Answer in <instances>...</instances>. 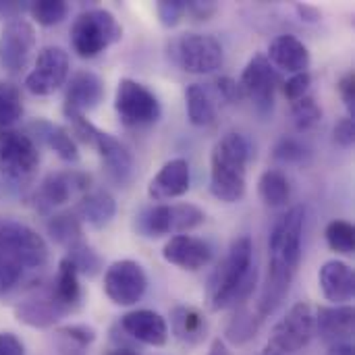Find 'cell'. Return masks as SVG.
<instances>
[{
  "instance_id": "cell-1",
  "label": "cell",
  "mask_w": 355,
  "mask_h": 355,
  "mask_svg": "<svg viewBox=\"0 0 355 355\" xmlns=\"http://www.w3.org/2000/svg\"><path fill=\"white\" fill-rule=\"evenodd\" d=\"M48 260V245L33 229L8 223L0 227V293L10 291L27 270H40Z\"/></svg>"
},
{
  "instance_id": "cell-2",
  "label": "cell",
  "mask_w": 355,
  "mask_h": 355,
  "mask_svg": "<svg viewBox=\"0 0 355 355\" xmlns=\"http://www.w3.org/2000/svg\"><path fill=\"white\" fill-rule=\"evenodd\" d=\"M258 281V270L254 266V243L248 235L237 237L216 275L212 277V308L225 310L245 302Z\"/></svg>"
},
{
  "instance_id": "cell-3",
  "label": "cell",
  "mask_w": 355,
  "mask_h": 355,
  "mask_svg": "<svg viewBox=\"0 0 355 355\" xmlns=\"http://www.w3.org/2000/svg\"><path fill=\"white\" fill-rule=\"evenodd\" d=\"M250 144L241 133L223 135L210 154V191L225 204H235L245 196Z\"/></svg>"
},
{
  "instance_id": "cell-4",
  "label": "cell",
  "mask_w": 355,
  "mask_h": 355,
  "mask_svg": "<svg viewBox=\"0 0 355 355\" xmlns=\"http://www.w3.org/2000/svg\"><path fill=\"white\" fill-rule=\"evenodd\" d=\"M123 27L106 8H89L81 12L71 27L73 50L81 58H94L112 44L121 42Z\"/></svg>"
},
{
  "instance_id": "cell-5",
  "label": "cell",
  "mask_w": 355,
  "mask_h": 355,
  "mask_svg": "<svg viewBox=\"0 0 355 355\" xmlns=\"http://www.w3.org/2000/svg\"><path fill=\"white\" fill-rule=\"evenodd\" d=\"M206 220V214L196 204H160L144 208L135 216V231L148 239L164 235H187Z\"/></svg>"
},
{
  "instance_id": "cell-6",
  "label": "cell",
  "mask_w": 355,
  "mask_h": 355,
  "mask_svg": "<svg viewBox=\"0 0 355 355\" xmlns=\"http://www.w3.org/2000/svg\"><path fill=\"white\" fill-rule=\"evenodd\" d=\"M71 127H73V133L83 144L98 150V154L102 158V164H104L108 177L114 183L125 185L131 179V175H133V156L116 137H112L110 133L98 129L85 116L71 119Z\"/></svg>"
},
{
  "instance_id": "cell-7",
  "label": "cell",
  "mask_w": 355,
  "mask_h": 355,
  "mask_svg": "<svg viewBox=\"0 0 355 355\" xmlns=\"http://www.w3.org/2000/svg\"><path fill=\"white\" fill-rule=\"evenodd\" d=\"M316 333L314 310L310 304H295L287 316L272 329L262 355H291L304 349Z\"/></svg>"
},
{
  "instance_id": "cell-8",
  "label": "cell",
  "mask_w": 355,
  "mask_h": 355,
  "mask_svg": "<svg viewBox=\"0 0 355 355\" xmlns=\"http://www.w3.org/2000/svg\"><path fill=\"white\" fill-rule=\"evenodd\" d=\"M114 110L125 127H148L154 125L162 114L156 94L129 77L121 79L116 85Z\"/></svg>"
},
{
  "instance_id": "cell-9",
  "label": "cell",
  "mask_w": 355,
  "mask_h": 355,
  "mask_svg": "<svg viewBox=\"0 0 355 355\" xmlns=\"http://www.w3.org/2000/svg\"><path fill=\"white\" fill-rule=\"evenodd\" d=\"M306 223V210L304 206L289 208L272 227L270 239H268V252L272 264H281L285 268H291L297 272L300 260H302V233Z\"/></svg>"
},
{
  "instance_id": "cell-10",
  "label": "cell",
  "mask_w": 355,
  "mask_h": 355,
  "mask_svg": "<svg viewBox=\"0 0 355 355\" xmlns=\"http://www.w3.org/2000/svg\"><path fill=\"white\" fill-rule=\"evenodd\" d=\"M175 56L179 67L191 75H210L223 67V44L208 33H183L177 40Z\"/></svg>"
},
{
  "instance_id": "cell-11",
  "label": "cell",
  "mask_w": 355,
  "mask_h": 355,
  "mask_svg": "<svg viewBox=\"0 0 355 355\" xmlns=\"http://www.w3.org/2000/svg\"><path fill=\"white\" fill-rule=\"evenodd\" d=\"M40 164V150L35 141L15 129L0 131V173L8 179H29Z\"/></svg>"
},
{
  "instance_id": "cell-12",
  "label": "cell",
  "mask_w": 355,
  "mask_h": 355,
  "mask_svg": "<svg viewBox=\"0 0 355 355\" xmlns=\"http://www.w3.org/2000/svg\"><path fill=\"white\" fill-rule=\"evenodd\" d=\"M148 289V277L139 262L119 260L104 272V293L116 306L137 304Z\"/></svg>"
},
{
  "instance_id": "cell-13",
  "label": "cell",
  "mask_w": 355,
  "mask_h": 355,
  "mask_svg": "<svg viewBox=\"0 0 355 355\" xmlns=\"http://www.w3.org/2000/svg\"><path fill=\"white\" fill-rule=\"evenodd\" d=\"M69 77V54L60 46H46L35 58L33 71L25 77V87L33 96L54 94Z\"/></svg>"
},
{
  "instance_id": "cell-14",
  "label": "cell",
  "mask_w": 355,
  "mask_h": 355,
  "mask_svg": "<svg viewBox=\"0 0 355 355\" xmlns=\"http://www.w3.org/2000/svg\"><path fill=\"white\" fill-rule=\"evenodd\" d=\"M237 83L243 92V98H250L262 114H268L272 110L279 77L275 73V67L268 62L264 54H256L245 64L241 79Z\"/></svg>"
},
{
  "instance_id": "cell-15",
  "label": "cell",
  "mask_w": 355,
  "mask_h": 355,
  "mask_svg": "<svg viewBox=\"0 0 355 355\" xmlns=\"http://www.w3.org/2000/svg\"><path fill=\"white\" fill-rule=\"evenodd\" d=\"M33 48H35V29L29 21L15 19L4 25L0 33V58L10 73L25 69Z\"/></svg>"
},
{
  "instance_id": "cell-16",
  "label": "cell",
  "mask_w": 355,
  "mask_h": 355,
  "mask_svg": "<svg viewBox=\"0 0 355 355\" xmlns=\"http://www.w3.org/2000/svg\"><path fill=\"white\" fill-rule=\"evenodd\" d=\"M102 98H104L102 79L92 71H77L67 85L62 112L69 121L77 116H85V112L94 110L102 102Z\"/></svg>"
},
{
  "instance_id": "cell-17",
  "label": "cell",
  "mask_w": 355,
  "mask_h": 355,
  "mask_svg": "<svg viewBox=\"0 0 355 355\" xmlns=\"http://www.w3.org/2000/svg\"><path fill=\"white\" fill-rule=\"evenodd\" d=\"M89 175L85 173H77V171H64V173H52L48 175L37 191V200L48 206H62L67 202H71L77 196L87 193L89 189Z\"/></svg>"
},
{
  "instance_id": "cell-18",
  "label": "cell",
  "mask_w": 355,
  "mask_h": 355,
  "mask_svg": "<svg viewBox=\"0 0 355 355\" xmlns=\"http://www.w3.org/2000/svg\"><path fill=\"white\" fill-rule=\"evenodd\" d=\"M162 258L179 266L181 270H202L208 266L212 260V250L204 239H198L193 235H173L164 248H162Z\"/></svg>"
},
{
  "instance_id": "cell-19",
  "label": "cell",
  "mask_w": 355,
  "mask_h": 355,
  "mask_svg": "<svg viewBox=\"0 0 355 355\" xmlns=\"http://www.w3.org/2000/svg\"><path fill=\"white\" fill-rule=\"evenodd\" d=\"M191 185V171L185 158H173L162 164L156 177L148 185V196L154 202H166L181 198L189 191Z\"/></svg>"
},
{
  "instance_id": "cell-20",
  "label": "cell",
  "mask_w": 355,
  "mask_h": 355,
  "mask_svg": "<svg viewBox=\"0 0 355 355\" xmlns=\"http://www.w3.org/2000/svg\"><path fill=\"white\" fill-rule=\"evenodd\" d=\"M318 285L327 302L335 306H347L355 293L354 268L341 260H329L320 266Z\"/></svg>"
},
{
  "instance_id": "cell-21",
  "label": "cell",
  "mask_w": 355,
  "mask_h": 355,
  "mask_svg": "<svg viewBox=\"0 0 355 355\" xmlns=\"http://www.w3.org/2000/svg\"><path fill=\"white\" fill-rule=\"evenodd\" d=\"M121 329L135 341L150 347H162L168 341V324L154 310H133L125 314L121 318Z\"/></svg>"
},
{
  "instance_id": "cell-22",
  "label": "cell",
  "mask_w": 355,
  "mask_h": 355,
  "mask_svg": "<svg viewBox=\"0 0 355 355\" xmlns=\"http://www.w3.org/2000/svg\"><path fill=\"white\" fill-rule=\"evenodd\" d=\"M268 62L287 73H306L310 67V50L295 35H279L268 46Z\"/></svg>"
},
{
  "instance_id": "cell-23",
  "label": "cell",
  "mask_w": 355,
  "mask_h": 355,
  "mask_svg": "<svg viewBox=\"0 0 355 355\" xmlns=\"http://www.w3.org/2000/svg\"><path fill=\"white\" fill-rule=\"evenodd\" d=\"M354 308L352 306H331V308H318L314 320L316 329L327 341L345 343L343 339H349L354 335Z\"/></svg>"
},
{
  "instance_id": "cell-24",
  "label": "cell",
  "mask_w": 355,
  "mask_h": 355,
  "mask_svg": "<svg viewBox=\"0 0 355 355\" xmlns=\"http://www.w3.org/2000/svg\"><path fill=\"white\" fill-rule=\"evenodd\" d=\"M114 214H116V202L104 189L83 193L75 208V216L94 229H104L114 218Z\"/></svg>"
},
{
  "instance_id": "cell-25",
  "label": "cell",
  "mask_w": 355,
  "mask_h": 355,
  "mask_svg": "<svg viewBox=\"0 0 355 355\" xmlns=\"http://www.w3.org/2000/svg\"><path fill=\"white\" fill-rule=\"evenodd\" d=\"M171 329L175 337L187 345L200 343L208 333L206 316L191 306H177L171 312Z\"/></svg>"
},
{
  "instance_id": "cell-26",
  "label": "cell",
  "mask_w": 355,
  "mask_h": 355,
  "mask_svg": "<svg viewBox=\"0 0 355 355\" xmlns=\"http://www.w3.org/2000/svg\"><path fill=\"white\" fill-rule=\"evenodd\" d=\"M79 300H81L79 270L69 258H62L58 262V272H56V279H54L52 302L64 312V310H71L73 306H77Z\"/></svg>"
},
{
  "instance_id": "cell-27",
  "label": "cell",
  "mask_w": 355,
  "mask_h": 355,
  "mask_svg": "<svg viewBox=\"0 0 355 355\" xmlns=\"http://www.w3.org/2000/svg\"><path fill=\"white\" fill-rule=\"evenodd\" d=\"M37 139H42L50 150H54L62 160L67 162H77L79 160V150L75 139L71 137V133L67 129H62L60 125H52L46 121H40L33 125Z\"/></svg>"
},
{
  "instance_id": "cell-28",
  "label": "cell",
  "mask_w": 355,
  "mask_h": 355,
  "mask_svg": "<svg viewBox=\"0 0 355 355\" xmlns=\"http://www.w3.org/2000/svg\"><path fill=\"white\" fill-rule=\"evenodd\" d=\"M185 108H187L189 123L196 127H208L216 119L214 102H212L208 89L200 83H191L185 89Z\"/></svg>"
},
{
  "instance_id": "cell-29",
  "label": "cell",
  "mask_w": 355,
  "mask_h": 355,
  "mask_svg": "<svg viewBox=\"0 0 355 355\" xmlns=\"http://www.w3.org/2000/svg\"><path fill=\"white\" fill-rule=\"evenodd\" d=\"M258 193H260L262 202L270 208L287 206V202L291 198V185H289L287 175L279 168L264 171L258 181Z\"/></svg>"
},
{
  "instance_id": "cell-30",
  "label": "cell",
  "mask_w": 355,
  "mask_h": 355,
  "mask_svg": "<svg viewBox=\"0 0 355 355\" xmlns=\"http://www.w3.org/2000/svg\"><path fill=\"white\" fill-rule=\"evenodd\" d=\"M21 114H23V102H21L19 87L8 81H0V127L8 129L21 119Z\"/></svg>"
},
{
  "instance_id": "cell-31",
  "label": "cell",
  "mask_w": 355,
  "mask_h": 355,
  "mask_svg": "<svg viewBox=\"0 0 355 355\" xmlns=\"http://www.w3.org/2000/svg\"><path fill=\"white\" fill-rule=\"evenodd\" d=\"M48 231H50L54 241H58V243H62L67 248H71V245L81 241V220L75 214H71V212L54 216L48 223Z\"/></svg>"
},
{
  "instance_id": "cell-32",
  "label": "cell",
  "mask_w": 355,
  "mask_h": 355,
  "mask_svg": "<svg viewBox=\"0 0 355 355\" xmlns=\"http://www.w3.org/2000/svg\"><path fill=\"white\" fill-rule=\"evenodd\" d=\"M327 243L333 252L343 254V256H352L355 250V229L352 223L347 220H333L329 223L327 231Z\"/></svg>"
},
{
  "instance_id": "cell-33",
  "label": "cell",
  "mask_w": 355,
  "mask_h": 355,
  "mask_svg": "<svg viewBox=\"0 0 355 355\" xmlns=\"http://www.w3.org/2000/svg\"><path fill=\"white\" fill-rule=\"evenodd\" d=\"M29 12L40 25L50 27L58 25L69 15V4L62 0H37L29 4Z\"/></svg>"
},
{
  "instance_id": "cell-34",
  "label": "cell",
  "mask_w": 355,
  "mask_h": 355,
  "mask_svg": "<svg viewBox=\"0 0 355 355\" xmlns=\"http://www.w3.org/2000/svg\"><path fill=\"white\" fill-rule=\"evenodd\" d=\"M291 114H293V123H295L297 131H310L312 127H316L320 123L322 108L318 106V102L312 96H304L297 102H293Z\"/></svg>"
},
{
  "instance_id": "cell-35",
  "label": "cell",
  "mask_w": 355,
  "mask_h": 355,
  "mask_svg": "<svg viewBox=\"0 0 355 355\" xmlns=\"http://www.w3.org/2000/svg\"><path fill=\"white\" fill-rule=\"evenodd\" d=\"M260 322L262 320L258 316H254L248 310H241L239 314L233 316V320H231V324L227 329V339L231 343H235V345H243V343H248L256 335Z\"/></svg>"
},
{
  "instance_id": "cell-36",
  "label": "cell",
  "mask_w": 355,
  "mask_h": 355,
  "mask_svg": "<svg viewBox=\"0 0 355 355\" xmlns=\"http://www.w3.org/2000/svg\"><path fill=\"white\" fill-rule=\"evenodd\" d=\"M71 250V256H69V260L77 266V270L79 272H83V275H96L98 270H100V266H102V262H100V256L81 239L79 243H75V245H71L69 248Z\"/></svg>"
},
{
  "instance_id": "cell-37",
  "label": "cell",
  "mask_w": 355,
  "mask_h": 355,
  "mask_svg": "<svg viewBox=\"0 0 355 355\" xmlns=\"http://www.w3.org/2000/svg\"><path fill=\"white\" fill-rule=\"evenodd\" d=\"M156 10L164 27H175L187 12V2L185 0H160L156 4Z\"/></svg>"
},
{
  "instance_id": "cell-38",
  "label": "cell",
  "mask_w": 355,
  "mask_h": 355,
  "mask_svg": "<svg viewBox=\"0 0 355 355\" xmlns=\"http://www.w3.org/2000/svg\"><path fill=\"white\" fill-rule=\"evenodd\" d=\"M312 85V77L310 73H295L291 75L285 83H283V94L289 102H297L300 98L308 96V89Z\"/></svg>"
},
{
  "instance_id": "cell-39",
  "label": "cell",
  "mask_w": 355,
  "mask_h": 355,
  "mask_svg": "<svg viewBox=\"0 0 355 355\" xmlns=\"http://www.w3.org/2000/svg\"><path fill=\"white\" fill-rule=\"evenodd\" d=\"M275 158L281 162H302L306 158V148L297 139L283 137L275 148Z\"/></svg>"
},
{
  "instance_id": "cell-40",
  "label": "cell",
  "mask_w": 355,
  "mask_h": 355,
  "mask_svg": "<svg viewBox=\"0 0 355 355\" xmlns=\"http://www.w3.org/2000/svg\"><path fill=\"white\" fill-rule=\"evenodd\" d=\"M333 137L341 148H352L355 141V119L345 116V119L337 121V125L333 129Z\"/></svg>"
},
{
  "instance_id": "cell-41",
  "label": "cell",
  "mask_w": 355,
  "mask_h": 355,
  "mask_svg": "<svg viewBox=\"0 0 355 355\" xmlns=\"http://www.w3.org/2000/svg\"><path fill=\"white\" fill-rule=\"evenodd\" d=\"M339 94L343 98V104L349 112V119H355V73L349 71L339 81Z\"/></svg>"
},
{
  "instance_id": "cell-42",
  "label": "cell",
  "mask_w": 355,
  "mask_h": 355,
  "mask_svg": "<svg viewBox=\"0 0 355 355\" xmlns=\"http://www.w3.org/2000/svg\"><path fill=\"white\" fill-rule=\"evenodd\" d=\"M216 89H218L220 96H223L225 100H229V102H237V100L243 98V92H241V87H239V83H237L235 79H231V77H220V79H216Z\"/></svg>"
},
{
  "instance_id": "cell-43",
  "label": "cell",
  "mask_w": 355,
  "mask_h": 355,
  "mask_svg": "<svg viewBox=\"0 0 355 355\" xmlns=\"http://www.w3.org/2000/svg\"><path fill=\"white\" fill-rule=\"evenodd\" d=\"M0 355H25V347L12 333H0Z\"/></svg>"
},
{
  "instance_id": "cell-44",
  "label": "cell",
  "mask_w": 355,
  "mask_h": 355,
  "mask_svg": "<svg viewBox=\"0 0 355 355\" xmlns=\"http://www.w3.org/2000/svg\"><path fill=\"white\" fill-rule=\"evenodd\" d=\"M60 333H62V335H67V337H71V339H75V341H79L81 345H87V343H92V341L96 339V333H94V329H89V327H83V324H77V327H67V329H62Z\"/></svg>"
},
{
  "instance_id": "cell-45",
  "label": "cell",
  "mask_w": 355,
  "mask_h": 355,
  "mask_svg": "<svg viewBox=\"0 0 355 355\" xmlns=\"http://www.w3.org/2000/svg\"><path fill=\"white\" fill-rule=\"evenodd\" d=\"M214 10H216V4L214 2H187V12L191 15V17H196L198 21H206L210 15H214Z\"/></svg>"
},
{
  "instance_id": "cell-46",
  "label": "cell",
  "mask_w": 355,
  "mask_h": 355,
  "mask_svg": "<svg viewBox=\"0 0 355 355\" xmlns=\"http://www.w3.org/2000/svg\"><path fill=\"white\" fill-rule=\"evenodd\" d=\"M295 10L300 12L302 21H308V23H316L320 19V10L314 8V6H308V4H297Z\"/></svg>"
},
{
  "instance_id": "cell-47",
  "label": "cell",
  "mask_w": 355,
  "mask_h": 355,
  "mask_svg": "<svg viewBox=\"0 0 355 355\" xmlns=\"http://www.w3.org/2000/svg\"><path fill=\"white\" fill-rule=\"evenodd\" d=\"M329 355H354V347L349 343H335Z\"/></svg>"
},
{
  "instance_id": "cell-48",
  "label": "cell",
  "mask_w": 355,
  "mask_h": 355,
  "mask_svg": "<svg viewBox=\"0 0 355 355\" xmlns=\"http://www.w3.org/2000/svg\"><path fill=\"white\" fill-rule=\"evenodd\" d=\"M208 355H229V352H227L225 343H223L220 339H216V341L212 343V347H210V354Z\"/></svg>"
},
{
  "instance_id": "cell-49",
  "label": "cell",
  "mask_w": 355,
  "mask_h": 355,
  "mask_svg": "<svg viewBox=\"0 0 355 355\" xmlns=\"http://www.w3.org/2000/svg\"><path fill=\"white\" fill-rule=\"evenodd\" d=\"M108 355H139V354H135V352H131V349H112V352H108Z\"/></svg>"
}]
</instances>
